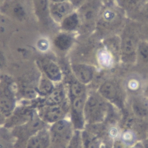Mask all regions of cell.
I'll use <instances>...</instances> for the list:
<instances>
[{"label":"cell","instance_id":"cell-1","mask_svg":"<svg viewBox=\"0 0 148 148\" xmlns=\"http://www.w3.org/2000/svg\"><path fill=\"white\" fill-rule=\"evenodd\" d=\"M45 128H47V123L39 116L35 115L26 123L12 129L11 133L15 140L14 148H26L28 140Z\"/></svg>","mask_w":148,"mask_h":148},{"label":"cell","instance_id":"cell-2","mask_svg":"<svg viewBox=\"0 0 148 148\" xmlns=\"http://www.w3.org/2000/svg\"><path fill=\"white\" fill-rule=\"evenodd\" d=\"M74 130L72 123L64 119L53 123L49 128L50 148H67Z\"/></svg>","mask_w":148,"mask_h":148},{"label":"cell","instance_id":"cell-3","mask_svg":"<svg viewBox=\"0 0 148 148\" xmlns=\"http://www.w3.org/2000/svg\"><path fill=\"white\" fill-rule=\"evenodd\" d=\"M71 98V122L75 130H83L85 128L84 107L86 90L70 92Z\"/></svg>","mask_w":148,"mask_h":148},{"label":"cell","instance_id":"cell-4","mask_svg":"<svg viewBox=\"0 0 148 148\" xmlns=\"http://www.w3.org/2000/svg\"><path fill=\"white\" fill-rule=\"evenodd\" d=\"M84 113L85 121L87 124L101 123L103 121V110L95 97H91L88 99L85 103Z\"/></svg>","mask_w":148,"mask_h":148},{"label":"cell","instance_id":"cell-5","mask_svg":"<svg viewBox=\"0 0 148 148\" xmlns=\"http://www.w3.org/2000/svg\"><path fill=\"white\" fill-rule=\"evenodd\" d=\"M68 111L66 103L47 106L39 112V117L46 123H54L63 120Z\"/></svg>","mask_w":148,"mask_h":148},{"label":"cell","instance_id":"cell-6","mask_svg":"<svg viewBox=\"0 0 148 148\" xmlns=\"http://www.w3.org/2000/svg\"><path fill=\"white\" fill-rule=\"evenodd\" d=\"M35 115L29 109H21L16 112L5 122L4 127L8 129L14 128L23 125L31 120Z\"/></svg>","mask_w":148,"mask_h":148},{"label":"cell","instance_id":"cell-7","mask_svg":"<svg viewBox=\"0 0 148 148\" xmlns=\"http://www.w3.org/2000/svg\"><path fill=\"white\" fill-rule=\"evenodd\" d=\"M49 129H44L32 136L27 143L26 148H50Z\"/></svg>","mask_w":148,"mask_h":148},{"label":"cell","instance_id":"cell-8","mask_svg":"<svg viewBox=\"0 0 148 148\" xmlns=\"http://www.w3.org/2000/svg\"><path fill=\"white\" fill-rule=\"evenodd\" d=\"M14 100L10 90L4 88L1 92V113L5 117L9 116L14 108Z\"/></svg>","mask_w":148,"mask_h":148},{"label":"cell","instance_id":"cell-9","mask_svg":"<svg viewBox=\"0 0 148 148\" xmlns=\"http://www.w3.org/2000/svg\"><path fill=\"white\" fill-rule=\"evenodd\" d=\"M73 70L76 77L81 83H88L93 78V72L92 69L86 65H74L73 66Z\"/></svg>","mask_w":148,"mask_h":148},{"label":"cell","instance_id":"cell-10","mask_svg":"<svg viewBox=\"0 0 148 148\" xmlns=\"http://www.w3.org/2000/svg\"><path fill=\"white\" fill-rule=\"evenodd\" d=\"M146 0H115L117 5L127 14L138 13Z\"/></svg>","mask_w":148,"mask_h":148},{"label":"cell","instance_id":"cell-11","mask_svg":"<svg viewBox=\"0 0 148 148\" xmlns=\"http://www.w3.org/2000/svg\"><path fill=\"white\" fill-rule=\"evenodd\" d=\"M83 148H100L102 141L84 129L81 132Z\"/></svg>","mask_w":148,"mask_h":148},{"label":"cell","instance_id":"cell-12","mask_svg":"<svg viewBox=\"0 0 148 148\" xmlns=\"http://www.w3.org/2000/svg\"><path fill=\"white\" fill-rule=\"evenodd\" d=\"M42 66L49 79L54 81L61 79V75L60 69L54 62L50 61H45L42 63Z\"/></svg>","mask_w":148,"mask_h":148},{"label":"cell","instance_id":"cell-13","mask_svg":"<svg viewBox=\"0 0 148 148\" xmlns=\"http://www.w3.org/2000/svg\"><path fill=\"white\" fill-rule=\"evenodd\" d=\"M72 10L70 4L66 2L56 3L51 8V13L53 17L57 20H61L68 14Z\"/></svg>","mask_w":148,"mask_h":148},{"label":"cell","instance_id":"cell-14","mask_svg":"<svg viewBox=\"0 0 148 148\" xmlns=\"http://www.w3.org/2000/svg\"><path fill=\"white\" fill-rule=\"evenodd\" d=\"M65 98L64 90L61 88H57L53 90L45 100L46 106L58 105L62 103Z\"/></svg>","mask_w":148,"mask_h":148},{"label":"cell","instance_id":"cell-15","mask_svg":"<svg viewBox=\"0 0 148 148\" xmlns=\"http://www.w3.org/2000/svg\"><path fill=\"white\" fill-rule=\"evenodd\" d=\"M8 129L5 127L1 128V148H15L14 138Z\"/></svg>","mask_w":148,"mask_h":148},{"label":"cell","instance_id":"cell-16","mask_svg":"<svg viewBox=\"0 0 148 148\" xmlns=\"http://www.w3.org/2000/svg\"><path fill=\"white\" fill-rule=\"evenodd\" d=\"M120 137L123 143L129 148L139 141L135 131L132 130H125L121 133Z\"/></svg>","mask_w":148,"mask_h":148},{"label":"cell","instance_id":"cell-17","mask_svg":"<svg viewBox=\"0 0 148 148\" xmlns=\"http://www.w3.org/2000/svg\"><path fill=\"white\" fill-rule=\"evenodd\" d=\"M100 92L103 97L108 99H114L116 95V88L110 82L104 83L101 87Z\"/></svg>","mask_w":148,"mask_h":148},{"label":"cell","instance_id":"cell-18","mask_svg":"<svg viewBox=\"0 0 148 148\" xmlns=\"http://www.w3.org/2000/svg\"><path fill=\"white\" fill-rule=\"evenodd\" d=\"M54 43L59 49L67 50L72 45V40L70 36L67 35H60L56 38Z\"/></svg>","mask_w":148,"mask_h":148},{"label":"cell","instance_id":"cell-19","mask_svg":"<svg viewBox=\"0 0 148 148\" xmlns=\"http://www.w3.org/2000/svg\"><path fill=\"white\" fill-rule=\"evenodd\" d=\"M78 23L77 15L74 14L64 19L62 23V27L65 30H72L76 27Z\"/></svg>","mask_w":148,"mask_h":148},{"label":"cell","instance_id":"cell-20","mask_svg":"<svg viewBox=\"0 0 148 148\" xmlns=\"http://www.w3.org/2000/svg\"><path fill=\"white\" fill-rule=\"evenodd\" d=\"M53 90V85L51 82L46 78L41 79L38 87V91L41 95H49Z\"/></svg>","mask_w":148,"mask_h":148},{"label":"cell","instance_id":"cell-21","mask_svg":"<svg viewBox=\"0 0 148 148\" xmlns=\"http://www.w3.org/2000/svg\"><path fill=\"white\" fill-rule=\"evenodd\" d=\"M67 148H83L81 131L74 130L73 137Z\"/></svg>","mask_w":148,"mask_h":148},{"label":"cell","instance_id":"cell-22","mask_svg":"<svg viewBox=\"0 0 148 148\" xmlns=\"http://www.w3.org/2000/svg\"><path fill=\"white\" fill-rule=\"evenodd\" d=\"M134 42L133 38L127 36L124 39L123 43V50L127 54L130 55L134 50Z\"/></svg>","mask_w":148,"mask_h":148},{"label":"cell","instance_id":"cell-23","mask_svg":"<svg viewBox=\"0 0 148 148\" xmlns=\"http://www.w3.org/2000/svg\"><path fill=\"white\" fill-rule=\"evenodd\" d=\"M137 14L141 18H148V0H146Z\"/></svg>","mask_w":148,"mask_h":148},{"label":"cell","instance_id":"cell-24","mask_svg":"<svg viewBox=\"0 0 148 148\" xmlns=\"http://www.w3.org/2000/svg\"><path fill=\"white\" fill-rule=\"evenodd\" d=\"M139 52L142 58L144 60L148 61V46L145 44H142L140 46Z\"/></svg>","mask_w":148,"mask_h":148},{"label":"cell","instance_id":"cell-25","mask_svg":"<svg viewBox=\"0 0 148 148\" xmlns=\"http://www.w3.org/2000/svg\"><path fill=\"white\" fill-rule=\"evenodd\" d=\"M112 148H129L121 140L120 136L113 141Z\"/></svg>","mask_w":148,"mask_h":148},{"label":"cell","instance_id":"cell-26","mask_svg":"<svg viewBox=\"0 0 148 148\" xmlns=\"http://www.w3.org/2000/svg\"><path fill=\"white\" fill-rule=\"evenodd\" d=\"M14 13L17 17H23L24 16V11L21 6L17 5L14 9Z\"/></svg>","mask_w":148,"mask_h":148},{"label":"cell","instance_id":"cell-27","mask_svg":"<svg viewBox=\"0 0 148 148\" xmlns=\"http://www.w3.org/2000/svg\"><path fill=\"white\" fill-rule=\"evenodd\" d=\"M113 140H108L103 141L102 143L100 148H112L113 143Z\"/></svg>","mask_w":148,"mask_h":148},{"label":"cell","instance_id":"cell-28","mask_svg":"<svg viewBox=\"0 0 148 148\" xmlns=\"http://www.w3.org/2000/svg\"><path fill=\"white\" fill-rule=\"evenodd\" d=\"M129 148H145L143 141L139 140L135 144Z\"/></svg>","mask_w":148,"mask_h":148},{"label":"cell","instance_id":"cell-29","mask_svg":"<svg viewBox=\"0 0 148 148\" xmlns=\"http://www.w3.org/2000/svg\"><path fill=\"white\" fill-rule=\"evenodd\" d=\"M143 143H144V145H145V148H148V139L143 140Z\"/></svg>","mask_w":148,"mask_h":148},{"label":"cell","instance_id":"cell-30","mask_svg":"<svg viewBox=\"0 0 148 148\" xmlns=\"http://www.w3.org/2000/svg\"><path fill=\"white\" fill-rule=\"evenodd\" d=\"M52 1L55 2L56 3H57L62 2L64 0H52Z\"/></svg>","mask_w":148,"mask_h":148},{"label":"cell","instance_id":"cell-31","mask_svg":"<svg viewBox=\"0 0 148 148\" xmlns=\"http://www.w3.org/2000/svg\"><path fill=\"white\" fill-rule=\"evenodd\" d=\"M147 93H148V90H147Z\"/></svg>","mask_w":148,"mask_h":148}]
</instances>
